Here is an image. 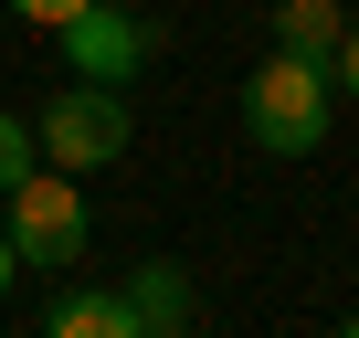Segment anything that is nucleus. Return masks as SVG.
Listing matches in <instances>:
<instances>
[{
    "label": "nucleus",
    "instance_id": "7",
    "mask_svg": "<svg viewBox=\"0 0 359 338\" xmlns=\"http://www.w3.org/2000/svg\"><path fill=\"white\" fill-rule=\"evenodd\" d=\"M275 53H306V64H327V43L348 32V0H275Z\"/></svg>",
    "mask_w": 359,
    "mask_h": 338
},
{
    "label": "nucleus",
    "instance_id": "6",
    "mask_svg": "<svg viewBox=\"0 0 359 338\" xmlns=\"http://www.w3.org/2000/svg\"><path fill=\"white\" fill-rule=\"evenodd\" d=\"M43 338H137L116 285H53L43 296Z\"/></svg>",
    "mask_w": 359,
    "mask_h": 338
},
{
    "label": "nucleus",
    "instance_id": "8",
    "mask_svg": "<svg viewBox=\"0 0 359 338\" xmlns=\"http://www.w3.org/2000/svg\"><path fill=\"white\" fill-rule=\"evenodd\" d=\"M22 169H43V148H32V116H11V106H0V191H11Z\"/></svg>",
    "mask_w": 359,
    "mask_h": 338
},
{
    "label": "nucleus",
    "instance_id": "11",
    "mask_svg": "<svg viewBox=\"0 0 359 338\" xmlns=\"http://www.w3.org/2000/svg\"><path fill=\"white\" fill-rule=\"evenodd\" d=\"M11 275H22V254H11V233H0V296H11Z\"/></svg>",
    "mask_w": 359,
    "mask_h": 338
},
{
    "label": "nucleus",
    "instance_id": "1",
    "mask_svg": "<svg viewBox=\"0 0 359 338\" xmlns=\"http://www.w3.org/2000/svg\"><path fill=\"white\" fill-rule=\"evenodd\" d=\"M327 127H338V85H327V64H306V53H264V64L243 74V137H254L264 158H317Z\"/></svg>",
    "mask_w": 359,
    "mask_h": 338
},
{
    "label": "nucleus",
    "instance_id": "9",
    "mask_svg": "<svg viewBox=\"0 0 359 338\" xmlns=\"http://www.w3.org/2000/svg\"><path fill=\"white\" fill-rule=\"evenodd\" d=\"M327 85H338V95H348V106H359V22H348V32H338V43H327Z\"/></svg>",
    "mask_w": 359,
    "mask_h": 338
},
{
    "label": "nucleus",
    "instance_id": "4",
    "mask_svg": "<svg viewBox=\"0 0 359 338\" xmlns=\"http://www.w3.org/2000/svg\"><path fill=\"white\" fill-rule=\"evenodd\" d=\"M53 53H64V74H85V85H137V64L158 53V22L85 0L74 22H53Z\"/></svg>",
    "mask_w": 359,
    "mask_h": 338
},
{
    "label": "nucleus",
    "instance_id": "2",
    "mask_svg": "<svg viewBox=\"0 0 359 338\" xmlns=\"http://www.w3.org/2000/svg\"><path fill=\"white\" fill-rule=\"evenodd\" d=\"M11 212H0V233H11V254L22 264H43V275H74L85 264V243H95V212H85V191H74V169H22L11 191H0Z\"/></svg>",
    "mask_w": 359,
    "mask_h": 338
},
{
    "label": "nucleus",
    "instance_id": "3",
    "mask_svg": "<svg viewBox=\"0 0 359 338\" xmlns=\"http://www.w3.org/2000/svg\"><path fill=\"white\" fill-rule=\"evenodd\" d=\"M127 137H137L127 85H85V74H64V95L32 106V148H43L53 169H74V180H85V169H116Z\"/></svg>",
    "mask_w": 359,
    "mask_h": 338
},
{
    "label": "nucleus",
    "instance_id": "5",
    "mask_svg": "<svg viewBox=\"0 0 359 338\" xmlns=\"http://www.w3.org/2000/svg\"><path fill=\"white\" fill-rule=\"evenodd\" d=\"M116 296H127V327L137 338H191L201 327V285H191V264H169V254H137L116 275Z\"/></svg>",
    "mask_w": 359,
    "mask_h": 338
},
{
    "label": "nucleus",
    "instance_id": "10",
    "mask_svg": "<svg viewBox=\"0 0 359 338\" xmlns=\"http://www.w3.org/2000/svg\"><path fill=\"white\" fill-rule=\"evenodd\" d=\"M11 11H22L32 32H53V22H74V11H85V0H11Z\"/></svg>",
    "mask_w": 359,
    "mask_h": 338
}]
</instances>
